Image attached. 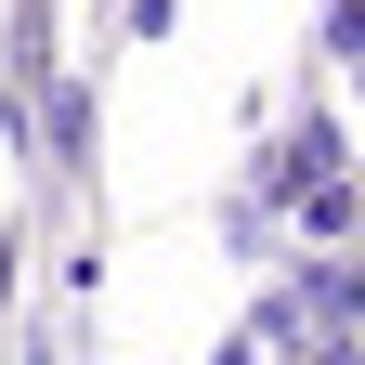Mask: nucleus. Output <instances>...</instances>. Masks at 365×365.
<instances>
[{
    "instance_id": "nucleus-1",
    "label": "nucleus",
    "mask_w": 365,
    "mask_h": 365,
    "mask_svg": "<svg viewBox=\"0 0 365 365\" xmlns=\"http://www.w3.org/2000/svg\"><path fill=\"white\" fill-rule=\"evenodd\" d=\"M53 157H91V91H53Z\"/></svg>"
}]
</instances>
